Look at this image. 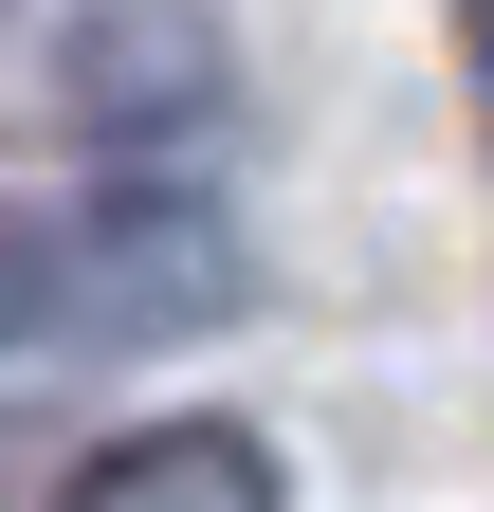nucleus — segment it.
<instances>
[{"instance_id": "nucleus-1", "label": "nucleus", "mask_w": 494, "mask_h": 512, "mask_svg": "<svg viewBox=\"0 0 494 512\" xmlns=\"http://www.w3.org/2000/svg\"><path fill=\"white\" fill-rule=\"evenodd\" d=\"M238 311V220L165 165H110L92 202H0V348H202Z\"/></svg>"}, {"instance_id": "nucleus-2", "label": "nucleus", "mask_w": 494, "mask_h": 512, "mask_svg": "<svg viewBox=\"0 0 494 512\" xmlns=\"http://www.w3.org/2000/svg\"><path fill=\"white\" fill-rule=\"evenodd\" d=\"M55 512H293V476L257 421H129L55 476Z\"/></svg>"}, {"instance_id": "nucleus-3", "label": "nucleus", "mask_w": 494, "mask_h": 512, "mask_svg": "<svg viewBox=\"0 0 494 512\" xmlns=\"http://www.w3.org/2000/svg\"><path fill=\"white\" fill-rule=\"evenodd\" d=\"M476 92H494V19H476Z\"/></svg>"}]
</instances>
